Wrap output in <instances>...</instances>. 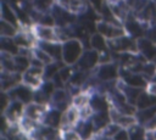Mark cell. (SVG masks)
Here are the masks:
<instances>
[{
	"label": "cell",
	"mask_w": 156,
	"mask_h": 140,
	"mask_svg": "<svg viewBox=\"0 0 156 140\" xmlns=\"http://www.w3.org/2000/svg\"><path fill=\"white\" fill-rule=\"evenodd\" d=\"M60 131H61V140H82L80 135L74 128L60 129Z\"/></svg>",
	"instance_id": "cell-37"
},
{
	"label": "cell",
	"mask_w": 156,
	"mask_h": 140,
	"mask_svg": "<svg viewBox=\"0 0 156 140\" xmlns=\"http://www.w3.org/2000/svg\"><path fill=\"white\" fill-rule=\"evenodd\" d=\"M90 49L98 51L99 54L110 51L108 44H107V39L105 37H102L101 34H99L98 32H95L90 37Z\"/></svg>",
	"instance_id": "cell-27"
},
{
	"label": "cell",
	"mask_w": 156,
	"mask_h": 140,
	"mask_svg": "<svg viewBox=\"0 0 156 140\" xmlns=\"http://www.w3.org/2000/svg\"><path fill=\"white\" fill-rule=\"evenodd\" d=\"M24 107L26 105L17 100H11L7 108L2 112V114L9 119L11 124H18L21 118L24 116Z\"/></svg>",
	"instance_id": "cell-14"
},
{
	"label": "cell",
	"mask_w": 156,
	"mask_h": 140,
	"mask_svg": "<svg viewBox=\"0 0 156 140\" xmlns=\"http://www.w3.org/2000/svg\"><path fill=\"white\" fill-rule=\"evenodd\" d=\"M91 140H113L112 138H108V136H105V135H102L101 133H96L93 138H91Z\"/></svg>",
	"instance_id": "cell-43"
},
{
	"label": "cell",
	"mask_w": 156,
	"mask_h": 140,
	"mask_svg": "<svg viewBox=\"0 0 156 140\" xmlns=\"http://www.w3.org/2000/svg\"><path fill=\"white\" fill-rule=\"evenodd\" d=\"M155 117H156V105L152 107L145 108V110H138L135 113V118H136L138 123L144 127L147 123H150Z\"/></svg>",
	"instance_id": "cell-28"
},
{
	"label": "cell",
	"mask_w": 156,
	"mask_h": 140,
	"mask_svg": "<svg viewBox=\"0 0 156 140\" xmlns=\"http://www.w3.org/2000/svg\"><path fill=\"white\" fill-rule=\"evenodd\" d=\"M100 65V54L93 49H85L80 58L78 60L76 67L83 71H94Z\"/></svg>",
	"instance_id": "cell-9"
},
{
	"label": "cell",
	"mask_w": 156,
	"mask_h": 140,
	"mask_svg": "<svg viewBox=\"0 0 156 140\" xmlns=\"http://www.w3.org/2000/svg\"><path fill=\"white\" fill-rule=\"evenodd\" d=\"M154 62H155V63H156V60H155V61H154Z\"/></svg>",
	"instance_id": "cell-47"
},
{
	"label": "cell",
	"mask_w": 156,
	"mask_h": 140,
	"mask_svg": "<svg viewBox=\"0 0 156 140\" xmlns=\"http://www.w3.org/2000/svg\"><path fill=\"white\" fill-rule=\"evenodd\" d=\"M107 2V0H89V5L100 15L102 7L105 6V4Z\"/></svg>",
	"instance_id": "cell-39"
},
{
	"label": "cell",
	"mask_w": 156,
	"mask_h": 140,
	"mask_svg": "<svg viewBox=\"0 0 156 140\" xmlns=\"http://www.w3.org/2000/svg\"><path fill=\"white\" fill-rule=\"evenodd\" d=\"M33 56L34 57H37L44 66H46V65H49V63H51V62H54V60L50 57V55L49 54H46L44 50H41L40 47H38V46H35L34 49H33Z\"/></svg>",
	"instance_id": "cell-35"
},
{
	"label": "cell",
	"mask_w": 156,
	"mask_h": 140,
	"mask_svg": "<svg viewBox=\"0 0 156 140\" xmlns=\"http://www.w3.org/2000/svg\"><path fill=\"white\" fill-rule=\"evenodd\" d=\"M138 52L149 62H154L156 60V44L147 39L146 37L136 40Z\"/></svg>",
	"instance_id": "cell-15"
},
{
	"label": "cell",
	"mask_w": 156,
	"mask_h": 140,
	"mask_svg": "<svg viewBox=\"0 0 156 140\" xmlns=\"http://www.w3.org/2000/svg\"><path fill=\"white\" fill-rule=\"evenodd\" d=\"M80 121V112L77 107L73 105L69 106L63 113H62V119H61V128L60 129H71L76 128L78 122Z\"/></svg>",
	"instance_id": "cell-18"
},
{
	"label": "cell",
	"mask_w": 156,
	"mask_h": 140,
	"mask_svg": "<svg viewBox=\"0 0 156 140\" xmlns=\"http://www.w3.org/2000/svg\"><path fill=\"white\" fill-rule=\"evenodd\" d=\"M117 86H118V89L124 94V96H126V99L128 100V102L132 103V105H134V106L136 105V101H138L140 94L144 91V89L133 88V86L127 85V84H126L123 80H121V79L117 80ZM135 107H136V106H135Z\"/></svg>",
	"instance_id": "cell-24"
},
{
	"label": "cell",
	"mask_w": 156,
	"mask_h": 140,
	"mask_svg": "<svg viewBox=\"0 0 156 140\" xmlns=\"http://www.w3.org/2000/svg\"><path fill=\"white\" fill-rule=\"evenodd\" d=\"M51 15L55 19V24L56 27H60V28H65V27H68V26H72L74 23H77L78 21V15H74L67 10H65L63 7H61L60 5H57L55 2L54 7L51 9Z\"/></svg>",
	"instance_id": "cell-6"
},
{
	"label": "cell",
	"mask_w": 156,
	"mask_h": 140,
	"mask_svg": "<svg viewBox=\"0 0 156 140\" xmlns=\"http://www.w3.org/2000/svg\"><path fill=\"white\" fill-rule=\"evenodd\" d=\"M62 113L61 111L50 107L46 113L44 114L43 119H41V124L50 127V128H55V129H60L61 128V119H62Z\"/></svg>",
	"instance_id": "cell-23"
},
{
	"label": "cell",
	"mask_w": 156,
	"mask_h": 140,
	"mask_svg": "<svg viewBox=\"0 0 156 140\" xmlns=\"http://www.w3.org/2000/svg\"><path fill=\"white\" fill-rule=\"evenodd\" d=\"M108 49L112 52L116 54H124V52H132L136 54L138 52V44L136 40L129 35H123L112 40H107Z\"/></svg>",
	"instance_id": "cell-2"
},
{
	"label": "cell",
	"mask_w": 156,
	"mask_h": 140,
	"mask_svg": "<svg viewBox=\"0 0 156 140\" xmlns=\"http://www.w3.org/2000/svg\"><path fill=\"white\" fill-rule=\"evenodd\" d=\"M145 37L156 44V24H154V26L149 27V29H147V32H146Z\"/></svg>",
	"instance_id": "cell-41"
},
{
	"label": "cell",
	"mask_w": 156,
	"mask_h": 140,
	"mask_svg": "<svg viewBox=\"0 0 156 140\" xmlns=\"http://www.w3.org/2000/svg\"><path fill=\"white\" fill-rule=\"evenodd\" d=\"M84 50L85 46L79 39H68L62 43V61L67 66H76Z\"/></svg>",
	"instance_id": "cell-1"
},
{
	"label": "cell",
	"mask_w": 156,
	"mask_h": 140,
	"mask_svg": "<svg viewBox=\"0 0 156 140\" xmlns=\"http://www.w3.org/2000/svg\"><path fill=\"white\" fill-rule=\"evenodd\" d=\"M123 27L126 29L127 35H129V37L134 38L135 40H138L140 38H144L145 37V34H146V32H147V29H149L150 26L143 23L133 13H130V16L128 17V19L124 22Z\"/></svg>",
	"instance_id": "cell-7"
},
{
	"label": "cell",
	"mask_w": 156,
	"mask_h": 140,
	"mask_svg": "<svg viewBox=\"0 0 156 140\" xmlns=\"http://www.w3.org/2000/svg\"><path fill=\"white\" fill-rule=\"evenodd\" d=\"M122 128L118 125V124H116V123H113V122H111L102 131H100L102 135H105V136H108V138H112L113 139V136L121 130Z\"/></svg>",
	"instance_id": "cell-38"
},
{
	"label": "cell",
	"mask_w": 156,
	"mask_h": 140,
	"mask_svg": "<svg viewBox=\"0 0 156 140\" xmlns=\"http://www.w3.org/2000/svg\"><path fill=\"white\" fill-rule=\"evenodd\" d=\"M57 5L63 7L65 10L74 13V15H80L88 9V4H85L83 0H55Z\"/></svg>",
	"instance_id": "cell-25"
},
{
	"label": "cell",
	"mask_w": 156,
	"mask_h": 140,
	"mask_svg": "<svg viewBox=\"0 0 156 140\" xmlns=\"http://www.w3.org/2000/svg\"><path fill=\"white\" fill-rule=\"evenodd\" d=\"M26 1H30V2H32V1H33V0H26Z\"/></svg>",
	"instance_id": "cell-46"
},
{
	"label": "cell",
	"mask_w": 156,
	"mask_h": 140,
	"mask_svg": "<svg viewBox=\"0 0 156 140\" xmlns=\"http://www.w3.org/2000/svg\"><path fill=\"white\" fill-rule=\"evenodd\" d=\"M18 28L12 26L11 23L2 21L1 19V26H0V34L1 38H15V35L18 33Z\"/></svg>",
	"instance_id": "cell-34"
},
{
	"label": "cell",
	"mask_w": 156,
	"mask_h": 140,
	"mask_svg": "<svg viewBox=\"0 0 156 140\" xmlns=\"http://www.w3.org/2000/svg\"><path fill=\"white\" fill-rule=\"evenodd\" d=\"M129 140H146V128L141 124H135L128 129Z\"/></svg>",
	"instance_id": "cell-32"
},
{
	"label": "cell",
	"mask_w": 156,
	"mask_h": 140,
	"mask_svg": "<svg viewBox=\"0 0 156 140\" xmlns=\"http://www.w3.org/2000/svg\"><path fill=\"white\" fill-rule=\"evenodd\" d=\"M74 129L80 135L82 140H91V138L96 134V130H95V127L91 119H85V121L80 119Z\"/></svg>",
	"instance_id": "cell-26"
},
{
	"label": "cell",
	"mask_w": 156,
	"mask_h": 140,
	"mask_svg": "<svg viewBox=\"0 0 156 140\" xmlns=\"http://www.w3.org/2000/svg\"><path fill=\"white\" fill-rule=\"evenodd\" d=\"M1 19L6 21V22L11 23L12 26L17 27L18 29H21V23L18 19L17 12L13 9V6L6 0H1Z\"/></svg>",
	"instance_id": "cell-21"
},
{
	"label": "cell",
	"mask_w": 156,
	"mask_h": 140,
	"mask_svg": "<svg viewBox=\"0 0 156 140\" xmlns=\"http://www.w3.org/2000/svg\"><path fill=\"white\" fill-rule=\"evenodd\" d=\"M146 140H156V129H146Z\"/></svg>",
	"instance_id": "cell-42"
},
{
	"label": "cell",
	"mask_w": 156,
	"mask_h": 140,
	"mask_svg": "<svg viewBox=\"0 0 156 140\" xmlns=\"http://www.w3.org/2000/svg\"><path fill=\"white\" fill-rule=\"evenodd\" d=\"M34 93H35V90H33L32 88L27 86L23 83H21L16 88L11 89L10 91H7V94H9L11 100L21 101L24 105H28V103L34 101Z\"/></svg>",
	"instance_id": "cell-13"
},
{
	"label": "cell",
	"mask_w": 156,
	"mask_h": 140,
	"mask_svg": "<svg viewBox=\"0 0 156 140\" xmlns=\"http://www.w3.org/2000/svg\"><path fill=\"white\" fill-rule=\"evenodd\" d=\"M37 46L49 54L54 61H62V43L37 41Z\"/></svg>",
	"instance_id": "cell-22"
},
{
	"label": "cell",
	"mask_w": 156,
	"mask_h": 140,
	"mask_svg": "<svg viewBox=\"0 0 156 140\" xmlns=\"http://www.w3.org/2000/svg\"><path fill=\"white\" fill-rule=\"evenodd\" d=\"M90 96H91V91H82L80 94L72 97V105L74 107H77L78 110L87 107V106H89Z\"/></svg>",
	"instance_id": "cell-31"
},
{
	"label": "cell",
	"mask_w": 156,
	"mask_h": 140,
	"mask_svg": "<svg viewBox=\"0 0 156 140\" xmlns=\"http://www.w3.org/2000/svg\"><path fill=\"white\" fill-rule=\"evenodd\" d=\"M96 32L101 34L102 37H105L107 40H112V39H116V38H119L127 34L123 26L106 22L102 19L96 22Z\"/></svg>",
	"instance_id": "cell-4"
},
{
	"label": "cell",
	"mask_w": 156,
	"mask_h": 140,
	"mask_svg": "<svg viewBox=\"0 0 156 140\" xmlns=\"http://www.w3.org/2000/svg\"><path fill=\"white\" fill-rule=\"evenodd\" d=\"M119 79L123 80L127 85L133 86V88H139V89H146L149 85V80L141 74V73H135L126 68L119 69Z\"/></svg>",
	"instance_id": "cell-8"
},
{
	"label": "cell",
	"mask_w": 156,
	"mask_h": 140,
	"mask_svg": "<svg viewBox=\"0 0 156 140\" xmlns=\"http://www.w3.org/2000/svg\"><path fill=\"white\" fill-rule=\"evenodd\" d=\"M55 0H33V7L40 13H48L55 5Z\"/></svg>",
	"instance_id": "cell-33"
},
{
	"label": "cell",
	"mask_w": 156,
	"mask_h": 140,
	"mask_svg": "<svg viewBox=\"0 0 156 140\" xmlns=\"http://www.w3.org/2000/svg\"><path fill=\"white\" fill-rule=\"evenodd\" d=\"M32 30L38 41H52L61 43L60 35L57 32V27H48L41 24H33Z\"/></svg>",
	"instance_id": "cell-10"
},
{
	"label": "cell",
	"mask_w": 156,
	"mask_h": 140,
	"mask_svg": "<svg viewBox=\"0 0 156 140\" xmlns=\"http://www.w3.org/2000/svg\"><path fill=\"white\" fill-rule=\"evenodd\" d=\"M44 67L29 66V68L22 73V83L33 90H38L44 83Z\"/></svg>",
	"instance_id": "cell-5"
},
{
	"label": "cell",
	"mask_w": 156,
	"mask_h": 140,
	"mask_svg": "<svg viewBox=\"0 0 156 140\" xmlns=\"http://www.w3.org/2000/svg\"><path fill=\"white\" fill-rule=\"evenodd\" d=\"M89 106L93 108L94 112H105V111H110L111 108L108 96L106 94H101L98 91H91Z\"/></svg>",
	"instance_id": "cell-17"
},
{
	"label": "cell",
	"mask_w": 156,
	"mask_h": 140,
	"mask_svg": "<svg viewBox=\"0 0 156 140\" xmlns=\"http://www.w3.org/2000/svg\"><path fill=\"white\" fill-rule=\"evenodd\" d=\"M6 1H9L12 6H15V5H17V4H20V2H21V0H6Z\"/></svg>",
	"instance_id": "cell-45"
},
{
	"label": "cell",
	"mask_w": 156,
	"mask_h": 140,
	"mask_svg": "<svg viewBox=\"0 0 156 140\" xmlns=\"http://www.w3.org/2000/svg\"><path fill=\"white\" fill-rule=\"evenodd\" d=\"M20 46L15 43L13 38H1V52L16 56L20 54Z\"/></svg>",
	"instance_id": "cell-30"
},
{
	"label": "cell",
	"mask_w": 156,
	"mask_h": 140,
	"mask_svg": "<svg viewBox=\"0 0 156 140\" xmlns=\"http://www.w3.org/2000/svg\"><path fill=\"white\" fill-rule=\"evenodd\" d=\"M150 0H127L129 7H130V11L133 15H136L139 13L149 2Z\"/></svg>",
	"instance_id": "cell-36"
},
{
	"label": "cell",
	"mask_w": 156,
	"mask_h": 140,
	"mask_svg": "<svg viewBox=\"0 0 156 140\" xmlns=\"http://www.w3.org/2000/svg\"><path fill=\"white\" fill-rule=\"evenodd\" d=\"M113 140H129V133H128V129H121L115 136H113Z\"/></svg>",
	"instance_id": "cell-40"
},
{
	"label": "cell",
	"mask_w": 156,
	"mask_h": 140,
	"mask_svg": "<svg viewBox=\"0 0 156 140\" xmlns=\"http://www.w3.org/2000/svg\"><path fill=\"white\" fill-rule=\"evenodd\" d=\"M22 83V74L16 72L1 71V91H10Z\"/></svg>",
	"instance_id": "cell-19"
},
{
	"label": "cell",
	"mask_w": 156,
	"mask_h": 140,
	"mask_svg": "<svg viewBox=\"0 0 156 140\" xmlns=\"http://www.w3.org/2000/svg\"><path fill=\"white\" fill-rule=\"evenodd\" d=\"M107 4L116 19L121 24H124V22L128 19V17L132 13L127 0H107Z\"/></svg>",
	"instance_id": "cell-12"
},
{
	"label": "cell",
	"mask_w": 156,
	"mask_h": 140,
	"mask_svg": "<svg viewBox=\"0 0 156 140\" xmlns=\"http://www.w3.org/2000/svg\"><path fill=\"white\" fill-rule=\"evenodd\" d=\"M110 114H111V121L113 123L118 124L123 129H129V128L134 127L135 124H138V121H136L135 116H129V114L119 113L113 107L110 108Z\"/></svg>",
	"instance_id": "cell-20"
},
{
	"label": "cell",
	"mask_w": 156,
	"mask_h": 140,
	"mask_svg": "<svg viewBox=\"0 0 156 140\" xmlns=\"http://www.w3.org/2000/svg\"><path fill=\"white\" fill-rule=\"evenodd\" d=\"M156 105V95L149 93L146 89L140 94L138 101H136V108L138 110H145L149 107H152Z\"/></svg>",
	"instance_id": "cell-29"
},
{
	"label": "cell",
	"mask_w": 156,
	"mask_h": 140,
	"mask_svg": "<svg viewBox=\"0 0 156 140\" xmlns=\"http://www.w3.org/2000/svg\"><path fill=\"white\" fill-rule=\"evenodd\" d=\"M69 106H72V96L67 89H56L50 100V107L65 112Z\"/></svg>",
	"instance_id": "cell-11"
},
{
	"label": "cell",
	"mask_w": 156,
	"mask_h": 140,
	"mask_svg": "<svg viewBox=\"0 0 156 140\" xmlns=\"http://www.w3.org/2000/svg\"><path fill=\"white\" fill-rule=\"evenodd\" d=\"M146 90H147L149 93L156 95V82H150L149 85H147V88H146Z\"/></svg>",
	"instance_id": "cell-44"
},
{
	"label": "cell",
	"mask_w": 156,
	"mask_h": 140,
	"mask_svg": "<svg viewBox=\"0 0 156 140\" xmlns=\"http://www.w3.org/2000/svg\"><path fill=\"white\" fill-rule=\"evenodd\" d=\"M50 108V105H43V103H38V102H30L28 105H26L24 107V117H28L35 122H41L44 114L46 113V111Z\"/></svg>",
	"instance_id": "cell-16"
},
{
	"label": "cell",
	"mask_w": 156,
	"mask_h": 140,
	"mask_svg": "<svg viewBox=\"0 0 156 140\" xmlns=\"http://www.w3.org/2000/svg\"><path fill=\"white\" fill-rule=\"evenodd\" d=\"M119 65L116 61L99 65L94 69V74L98 78L99 82L107 83V82H115L119 79Z\"/></svg>",
	"instance_id": "cell-3"
}]
</instances>
